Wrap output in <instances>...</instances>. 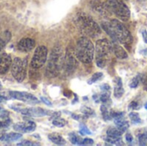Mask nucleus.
<instances>
[{
  "mask_svg": "<svg viewBox=\"0 0 147 146\" xmlns=\"http://www.w3.org/2000/svg\"><path fill=\"white\" fill-rule=\"evenodd\" d=\"M75 22L81 32L90 38H97L101 34L99 25L90 15L84 13H78Z\"/></svg>",
  "mask_w": 147,
  "mask_h": 146,
  "instance_id": "1",
  "label": "nucleus"
},
{
  "mask_svg": "<svg viewBox=\"0 0 147 146\" xmlns=\"http://www.w3.org/2000/svg\"><path fill=\"white\" fill-rule=\"evenodd\" d=\"M75 53L79 61L84 64H90L94 59L95 46L87 37H81L77 42Z\"/></svg>",
  "mask_w": 147,
  "mask_h": 146,
  "instance_id": "2",
  "label": "nucleus"
},
{
  "mask_svg": "<svg viewBox=\"0 0 147 146\" xmlns=\"http://www.w3.org/2000/svg\"><path fill=\"white\" fill-rule=\"evenodd\" d=\"M113 52L112 43L107 39H101L96 41L95 46L96 62L99 68H103L106 66L111 52Z\"/></svg>",
  "mask_w": 147,
  "mask_h": 146,
  "instance_id": "3",
  "label": "nucleus"
},
{
  "mask_svg": "<svg viewBox=\"0 0 147 146\" xmlns=\"http://www.w3.org/2000/svg\"><path fill=\"white\" fill-rule=\"evenodd\" d=\"M62 49L59 46H55L53 48L48 59L47 66L46 69V74L49 77H54L58 76L62 65H63Z\"/></svg>",
  "mask_w": 147,
  "mask_h": 146,
  "instance_id": "4",
  "label": "nucleus"
},
{
  "mask_svg": "<svg viewBox=\"0 0 147 146\" xmlns=\"http://www.w3.org/2000/svg\"><path fill=\"white\" fill-rule=\"evenodd\" d=\"M113 34L117 41L124 45H130L133 42V37L127 27L118 20H112L110 22Z\"/></svg>",
  "mask_w": 147,
  "mask_h": 146,
  "instance_id": "5",
  "label": "nucleus"
},
{
  "mask_svg": "<svg viewBox=\"0 0 147 146\" xmlns=\"http://www.w3.org/2000/svg\"><path fill=\"white\" fill-rule=\"evenodd\" d=\"M105 5L109 11L114 13L118 18H120V20H129L131 15L130 9L121 0H107Z\"/></svg>",
  "mask_w": 147,
  "mask_h": 146,
  "instance_id": "6",
  "label": "nucleus"
},
{
  "mask_svg": "<svg viewBox=\"0 0 147 146\" xmlns=\"http://www.w3.org/2000/svg\"><path fill=\"white\" fill-rule=\"evenodd\" d=\"M27 59L15 58L11 64V74L17 82H22L27 73Z\"/></svg>",
  "mask_w": 147,
  "mask_h": 146,
  "instance_id": "7",
  "label": "nucleus"
},
{
  "mask_svg": "<svg viewBox=\"0 0 147 146\" xmlns=\"http://www.w3.org/2000/svg\"><path fill=\"white\" fill-rule=\"evenodd\" d=\"M47 52H48V50L45 46H38L34 52V55L31 60V67L33 69L41 68L47 62Z\"/></svg>",
  "mask_w": 147,
  "mask_h": 146,
  "instance_id": "8",
  "label": "nucleus"
},
{
  "mask_svg": "<svg viewBox=\"0 0 147 146\" xmlns=\"http://www.w3.org/2000/svg\"><path fill=\"white\" fill-rule=\"evenodd\" d=\"M78 58L75 53V50L73 48H69L66 51L65 56L63 59L62 67L65 69L67 74H71L77 69L78 66Z\"/></svg>",
  "mask_w": 147,
  "mask_h": 146,
  "instance_id": "9",
  "label": "nucleus"
},
{
  "mask_svg": "<svg viewBox=\"0 0 147 146\" xmlns=\"http://www.w3.org/2000/svg\"><path fill=\"white\" fill-rule=\"evenodd\" d=\"M12 109L19 112L20 114L26 115V116H31V117H43L47 115H52L53 112L50 110H46L40 108H16L15 105L10 106Z\"/></svg>",
  "mask_w": 147,
  "mask_h": 146,
  "instance_id": "10",
  "label": "nucleus"
},
{
  "mask_svg": "<svg viewBox=\"0 0 147 146\" xmlns=\"http://www.w3.org/2000/svg\"><path fill=\"white\" fill-rule=\"evenodd\" d=\"M9 96L13 99H16L19 101H22L23 102H27L29 104H37L40 102L38 99L34 96L33 95L27 93V92H21V91H9Z\"/></svg>",
  "mask_w": 147,
  "mask_h": 146,
  "instance_id": "11",
  "label": "nucleus"
},
{
  "mask_svg": "<svg viewBox=\"0 0 147 146\" xmlns=\"http://www.w3.org/2000/svg\"><path fill=\"white\" fill-rule=\"evenodd\" d=\"M13 128L16 132L21 133H28L34 132L36 128V124L34 121L27 120L25 122H19L13 126Z\"/></svg>",
  "mask_w": 147,
  "mask_h": 146,
  "instance_id": "12",
  "label": "nucleus"
},
{
  "mask_svg": "<svg viewBox=\"0 0 147 146\" xmlns=\"http://www.w3.org/2000/svg\"><path fill=\"white\" fill-rule=\"evenodd\" d=\"M35 46V41L34 40L31 39V38H23L22 39L18 44H17V48L18 50H20L21 52H28L31 50L34 49Z\"/></svg>",
  "mask_w": 147,
  "mask_h": 146,
  "instance_id": "13",
  "label": "nucleus"
},
{
  "mask_svg": "<svg viewBox=\"0 0 147 146\" xmlns=\"http://www.w3.org/2000/svg\"><path fill=\"white\" fill-rule=\"evenodd\" d=\"M12 59L10 55L3 53L0 55V74H5L11 67Z\"/></svg>",
  "mask_w": 147,
  "mask_h": 146,
  "instance_id": "14",
  "label": "nucleus"
},
{
  "mask_svg": "<svg viewBox=\"0 0 147 146\" xmlns=\"http://www.w3.org/2000/svg\"><path fill=\"white\" fill-rule=\"evenodd\" d=\"M112 48H113V52H114L116 58H118L120 59H127L128 57L127 52H126V50L121 46L119 45L117 40H113Z\"/></svg>",
  "mask_w": 147,
  "mask_h": 146,
  "instance_id": "15",
  "label": "nucleus"
},
{
  "mask_svg": "<svg viewBox=\"0 0 147 146\" xmlns=\"http://www.w3.org/2000/svg\"><path fill=\"white\" fill-rule=\"evenodd\" d=\"M115 83V89H114V96L117 98L120 99L122 97L124 94V89L122 87V81L120 77H116L114 79Z\"/></svg>",
  "mask_w": 147,
  "mask_h": 146,
  "instance_id": "16",
  "label": "nucleus"
},
{
  "mask_svg": "<svg viewBox=\"0 0 147 146\" xmlns=\"http://www.w3.org/2000/svg\"><path fill=\"white\" fill-rule=\"evenodd\" d=\"M48 139L51 140V142H53V144L58 145H64L66 143L65 139L61 135H59L58 133H51V134H49Z\"/></svg>",
  "mask_w": 147,
  "mask_h": 146,
  "instance_id": "17",
  "label": "nucleus"
},
{
  "mask_svg": "<svg viewBox=\"0 0 147 146\" xmlns=\"http://www.w3.org/2000/svg\"><path fill=\"white\" fill-rule=\"evenodd\" d=\"M11 34L9 31H3L0 34V50L2 51L6 44L10 40Z\"/></svg>",
  "mask_w": 147,
  "mask_h": 146,
  "instance_id": "18",
  "label": "nucleus"
},
{
  "mask_svg": "<svg viewBox=\"0 0 147 146\" xmlns=\"http://www.w3.org/2000/svg\"><path fill=\"white\" fill-rule=\"evenodd\" d=\"M22 138V134L21 133H4L3 135V139L2 141L3 142H13V141H16L19 139Z\"/></svg>",
  "mask_w": 147,
  "mask_h": 146,
  "instance_id": "19",
  "label": "nucleus"
},
{
  "mask_svg": "<svg viewBox=\"0 0 147 146\" xmlns=\"http://www.w3.org/2000/svg\"><path fill=\"white\" fill-rule=\"evenodd\" d=\"M115 124L116 125V126L120 127L123 131H126L129 127V123L127 122V120H126L124 119V116L115 118Z\"/></svg>",
  "mask_w": 147,
  "mask_h": 146,
  "instance_id": "20",
  "label": "nucleus"
},
{
  "mask_svg": "<svg viewBox=\"0 0 147 146\" xmlns=\"http://www.w3.org/2000/svg\"><path fill=\"white\" fill-rule=\"evenodd\" d=\"M125 133L122 129L120 127H110L107 131V135L108 136H112V137H121V135Z\"/></svg>",
  "mask_w": 147,
  "mask_h": 146,
  "instance_id": "21",
  "label": "nucleus"
},
{
  "mask_svg": "<svg viewBox=\"0 0 147 146\" xmlns=\"http://www.w3.org/2000/svg\"><path fill=\"white\" fill-rule=\"evenodd\" d=\"M101 26L102 28V29L111 37V39L113 40H116L115 38V35L113 34V30H112V28H111V24L110 22H102L101 23Z\"/></svg>",
  "mask_w": 147,
  "mask_h": 146,
  "instance_id": "22",
  "label": "nucleus"
},
{
  "mask_svg": "<svg viewBox=\"0 0 147 146\" xmlns=\"http://www.w3.org/2000/svg\"><path fill=\"white\" fill-rule=\"evenodd\" d=\"M105 141H106V145H123L121 139V137H112V136H108L105 138Z\"/></svg>",
  "mask_w": 147,
  "mask_h": 146,
  "instance_id": "23",
  "label": "nucleus"
},
{
  "mask_svg": "<svg viewBox=\"0 0 147 146\" xmlns=\"http://www.w3.org/2000/svg\"><path fill=\"white\" fill-rule=\"evenodd\" d=\"M101 112H102V117H103V120H109L112 119L111 115H110V111L108 109V106L107 104H102L101 106Z\"/></svg>",
  "mask_w": 147,
  "mask_h": 146,
  "instance_id": "24",
  "label": "nucleus"
},
{
  "mask_svg": "<svg viewBox=\"0 0 147 146\" xmlns=\"http://www.w3.org/2000/svg\"><path fill=\"white\" fill-rule=\"evenodd\" d=\"M69 140L73 145H81L82 142H83V139L80 137H78L75 133H71L69 134Z\"/></svg>",
  "mask_w": 147,
  "mask_h": 146,
  "instance_id": "25",
  "label": "nucleus"
},
{
  "mask_svg": "<svg viewBox=\"0 0 147 146\" xmlns=\"http://www.w3.org/2000/svg\"><path fill=\"white\" fill-rule=\"evenodd\" d=\"M129 118H130V120H132V122L134 124H140L141 121H142L140 115H139V114L136 113V112H131L129 114Z\"/></svg>",
  "mask_w": 147,
  "mask_h": 146,
  "instance_id": "26",
  "label": "nucleus"
},
{
  "mask_svg": "<svg viewBox=\"0 0 147 146\" xmlns=\"http://www.w3.org/2000/svg\"><path fill=\"white\" fill-rule=\"evenodd\" d=\"M53 125L58 127H63L66 125V121L60 117H57L53 119Z\"/></svg>",
  "mask_w": 147,
  "mask_h": 146,
  "instance_id": "27",
  "label": "nucleus"
},
{
  "mask_svg": "<svg viewBox=\"0 0 147 146\" xmlns=\"http://www.w3.org/2000/svg\"><path fill=\"white\" fill-rule=\"evenodd\" d=\"M102 76H103L102 72H96V73H94V74L91 76V77L89 79L88 83H89V84L95 83H96V82H97L100 78H102Z\"/></svg>",
  "mask_w": 147,
  "mask_h": 146,
  "instance_id": "28",
  "label": "nucleus"
},
{
  "mask_svg": "<svg viewBox=\"0 0 147 146\" xmlns=\"http://www.w3.org/2000/svg\"><path fill=\"white\" fill-rule=\"evenodd\" d=\"M100 101L104 104H107L108 102H109V101H110L109 92V91H103V93L100 96Z\"/></svg>",
  "mask_w": 147,
  "mask_h": 146,
  "instance_id": "29",
  "label": "nucleus"
},
{
  "mask_svg": "<svg viewBox=\"0 0 147 146\" xmlns=\"http://www.w3.org/2000/svg\"><path fill=\"white\" fill-rule=\"evenodd\" d=\"M140 80V75L136 76L135 77H134V78L131 80V82H130V83H129V87H130L131 89H136V88L139 86Z\"/></svg>",
  "mask_w": 147,
  "mask_h": 146,
  "instance_id": "30",
  "label": "nucleus"
},
{
  "mask_svg": "<svg viewBox=\"0 0 147 146\" xmlns=\"http://www.w3.org/2000/svg\"><path fill=\"white\" fill-rule=\"evenodd\" d=\"M139 144L140 145H147V134L142 133L139 136Z\"/></svg>",
  "mask_w": 147,
  "mask_h": 146,
  "instance_id": "31",
  "label": "nucleus"
},
{
  "mask_svg": "<svg viewBox=\"0 0 147 146\" xmlns=\"http://www.w3.org/2000/svg\"><path fill=\"white\" fill-rule=\"evenodd\" d=\"M110 115L113 119L118 118V117H121L124 116V113L123 112H119V111H115V110H111L110 111Z\"/></svg>",
  "mask_w": 147,
  "mask_h": 146,
  "instance_id": "32",
  "label": "nucleus"
},
{
  "mask_svg": "<svg viewBox=\"0 0 147 146\" xmlns=\"http://www.w3.org/2000/svg\"><path fill=\"white\" fill-rule=\"evenodd\" d=\"M9 111L5 110V109H3V108L0 107V118H2V119H8L9 118Z\"/></svg>",
  "mask_w": 147,
  "mask_h": 146,
  "instance_id": "33",
  "label": "nucleus"
},
{
  "mask_svg": "<svg viewBox=\"0 0 147 146\" xmlns=\"http://www.w3.org/2000/svg\"><path fill=\"white\" fill-rule=\"evenodd\" d=\"M128 108H129V109H133V110H138V109H140V104L137 102H132L130 104H129V106H128Z\"/></svg>",
  "mask_w": 147,
  "mask_h": 146,
  "instance_id": "34",
  "label": "nucleus"
},
{
  "mask_svg": "<svg viewBox=\"0 0 147 146\" xmlns=\"http://www.w3.org/2000/svg\"><path fill=\"white\" fill-rule=\"evenodd\" d=\"M17 145H21V146H33V145H39V144H35L34 142H31V141H28V140H24L21 143H18Z\"/></svg>",
  "mask_w": 147,
  "mask_h": 146,
  "instance_id": "35",
  "label": "nucleus"
},
{
  "mask_svg": "<svg viewBox=\"0 0 147 146\" xmlns=\"http://www.w3.org/2000/svg\"><path fill=\"white\" fill-rule=\"evenodd\" d=\"M81 111L85 115H91L93 114V111L90 108H88V107H83V108L81 109Z\"/></svg>",
  "mask_w": 147,
  "mask_h": 146,
  "instance_id": "36",
  "label": "nucleus"
},
{
  "mask_svg": "<svg viewBox=\"0 0 147 146\" xmlns=\"http://www.w3.org/2000/svg\"><path fill=\"white\" fill-rule=\"evenodd\" d=\"M10 124V120L9 119H5V120H0V128L8 127Z\"/></svg>",
  "mask_w": 147,
  "mask_h": 146,
  "instance_id": "37",
  "label": "nucleus"
},
{
  "mask_svg": "<svg viewBox=\"0 0 147 146\" xmlns=\"http://www.w3.org/2000/svg\"><path fill=\"white\" fill-rule=\"evenodd\" d=\"M80 133L82 134V135H85V134H90L91 133H90V131H89V129L85 126H84V125H81V130H80Z\"/></svg>",
  "mask_w": 147,
  "mask_h": 146,
  "instance_id": "38",
  "label": "nucleus"
},
{
  "mask_svg": "<svg viewBox=\"0 0 147 146\" xmlns=\"http://www.w3.org/2000/svg\"><path fill=\"white\" fill-rule=\"evenodd\" d=\"M93 144H94V141L91 139H83V142H82V145H92Z\"/></svg>",
  "mask_w": 147,
  "mask_h": 146,
  "instance_id": "39",
  "label": "nucleus"
},
{
  "mask_svg": "<svg viewBox=\"0 0 147 146\" xmlns=\"http://www.w3.org/2000/svg\"><path fill=\"white\" fill-rule=\"evenodd\" d=\"M101 89H102V90H103V91H109V90H110V87H109V84L104 83V84H102V85Z\"/></svg>",
  "mask_w": 147,
  "mask_h": 146,
  "instance_id": "40",
  "label": "nucleus"
},
{
  "mask_svg": "<svg viewBox=\"0 0 147 146\" xmlns=\"http://www.w3.org/2000/svg\"><path fill=\"white\" fill-rule=\"evenodd\" d=\"M40 100H41V102H44L46 105H47V106H52V103H51V102H50L48 99H47V98H45V97H40Z\"/></svg>",
  "mask_w": 147,
  "mask_h": 146,
  "instance_id": "41",
  "label": "nucleus"
},
{
  "mask_svg": "<svg viewBox=\"0 0 147 146\" xmlns=\"http://www.w3.org/2000/svg\"><path fill=\"white\" fill-rule=\"evenodd\" d=\"M126 141L127 143H132L133 142V136L130 133H127L126 134Z\"/></svg>",
  "mask_w": 147,
  "mask_h": 146,
  "instance_id": "42",
  "label": "nucleus"
},
{
  "mask_svg": "<svg viewBox=\"0 0 147 146\" xmlns=\"http://www.w3.org/2000/svg\"><path fill=\"white\" fill-rule=\"evenodd\" d=\"M142 35H143V39H144L145 42L147 43V32L146 31V30H143V32H142Z\"/></svg>",
  "mask_w": 147,
  "mask_h": 146,
  "instance_id": "43",
  "label": "nucleus"
},
{
  "mask_svg": "<svg viewBox=\"0 0 147 146\" xmlns=\"http://www.w3.org/2000/svg\"><path fill=\"white\" fill-rule=\"evenodd\" d=\"M4 101H6V98L3 96L2 95H0V102H3Z\"/></svg>",
  "mask_w": 147,
  "mask_h": 146,
  "instance_id": "44",
  "label": "nucleus"
},
{
  "mask_svg": "<svg viewBox=\"0 0 147 146\" xmlns=\"http://www.w3.org/2000/svg\"><path fill=\"white\" fill-rule=\"evenodd\" d=\"M71 116H72V118H73V119L78 120H79V118H80L78 115H76V114H71Z\"/></svg>",
  "mask_w": 147,
  "mask_h": 146,
  "instance_id": "45",
  "label": "nucleus"
},
{
  "mask_svg": "<svg viewBox=\"0 0 147 146\" xmlns=\"http://www.w3.org/2000/svg\"><path fill=\"white\" fill-rule=\"evenodd\" d=\"M145 108L147 110V102H146V104H145Z\"/></svg>",
  "mask_w": 147,
  "mask_h": 146,
  "instance_id": "46",
  "label": "nucleus"
},
{
  "mask_svg": "<svg viewBox=\"0 0 147 146\" xmlns=\"http://www.w3.org/2000/svg\"><path fill=\"white\" fill-rule=\"evenodd\" d=\"M0 89H2V84L0 83Z\"/></svg>",
  "mask_w": 147,
  "mask_h": 146,
  "instance_id": "47",
  "label": "nucleus"
},
{
  "mask_svg": "<svg viewBox=\"0 0 147 146\" xmlns=\"http://www.w3.org/2000/svg\"><path fill=\"white\" fill-rule=\"evenodd\" d=\"M0 52H1V50H0Z\"/></svg>",
  "mask_w": 147,
  "mask_h": 146,
  "instance_id": "48",
  "label": "nucleus"
}]
</instances>
